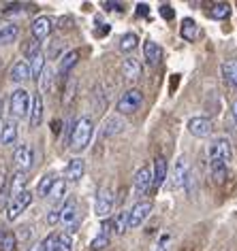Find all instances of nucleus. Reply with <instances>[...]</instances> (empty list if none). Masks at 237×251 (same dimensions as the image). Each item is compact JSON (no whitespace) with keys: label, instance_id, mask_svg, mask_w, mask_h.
<instances>
[{"label":"nucleus","instance_id":"f257e3e1","mask_svg":"<svg viewBox=\"0 0 237 251\" xmlns=\"http://www.w3.org/2000/svg\"><path fill=\"white\" fill-rule=\"evenodd\" d=\"M92 134H94V124H92V119L90 117H79L77 122L73 124L71 136H68L71 149L73 151H84V149L90 145Z\"/></svg>","mask_w":237,"mask_h":251},{"label":"nucleus","instance_id":"f03ea898","mask_svg":"<svg viewBox=\"0 0 237 251\" xmlns=\"http://www.w3.org/2000/svg\"><path fill=\"white\" fill-rule=\"evenodd\" d=\"M207 158L229 164V162L233 160V147H231V141L224 139V136H216V139H211L207 143Z\"/></svg>","mask_w":237,"mask_h":251},{"label":"nucleus","instance_id":"7ed1b4c3","mask_svg":"<svg viewBox=\"0 0 237 251\" xmlns=\"http://www.w3.org/2000/svg\"><path fill=\"white\" fill-rule=\"evenodd\" d=\"M9 111H11V117H13V119L28 117V113H30V94H28V90L17 87V90L11 94Z\"/></svg>","mask_w":237,"mask_h":251},{"label":"nucleus","instance_id":"20e7f679","mask_svg":"<svg viewBox=\"0 0 237 251\" xmlns=\"http://www.w3.org/2000/svg\"><path fill=\"white\" fill-rule=\"evenodd\" d=\"M141 104H143V94L139 90H128L120 96L116 109H118V113H122V115H130V113L139 111Z\"/></svg>","mask_w":237,"mask_h":251},{"label":"nucleus","instance_id":"39448f33","mask_svg":"<svg viewBox=\"0 0 237 251\" xmlns=\"http://www.w3.org/2000/svg\"><path fill=\"white\" fill-rule=\"evenodd\" d=\"M60 224L66 228V234L77 230L79 217H77V202H75V198H68L66 202L60 206Z\"/></svg>","mask_w":237,"mask_h":251},{"label":"nucleus","instance_id":"423d86ee","mask_svg":"<svg viewBox=\"0 0 237 251\" xmlns=\"http://www.w3.org/2000/svg\"><path fill=\"white\" fill-rule=\"evenodd\" d=\"M30 202H32V192L30 190H24L20 196L11 198L9 204H7V219L9 222H15V219L30 206Z\"/></svg>","mask_w":237,"mask_h":251},{"label":"nucleus","instance_id":"0eeeda50","mask_svg":"<svg viewBox=\"0 0 237 251\" xmlns=\"http://www.w3.org/2000/svg\"><path fill=\"white\" fill-rule=\"evenodd\" d=\"M152 209H154L152 200H139V202L128 211V228H139V226L149 217Z\"/></svg>","mask_w":237,"mask_h":251},{"label":"nucleus","instance_id":"6e6552de","mask_svg":"<svg viewBox=\"0 0 237 251\" xmlns=\"http://www.w3.org/2000/svg\"><path fill=\"white\" fill-rule=\"evenodd\" d=\"M13 162H15L17 171L28 173L30 168H32V164H34V151H32V147L26 145V143H22V145H17L15 153H13Z\"/></svg>","mask_w":237,"mask_h":251},{"label":"nucleus","instance_id":"1a4fd4ad","mask_svg":"<svg viewBox=\"0 0 237 251\" xmlns=\"http://www.w3.org/2000/svg\"><path fill=\"white\" fill-rule=\"evenodd\" d=\"M114 204H116V196L109 187H103L101 192L96 194V202H94V213L98 217H107L111 211H114Z\"/></svg>","mask_w":237,"mask_h":251},{"label":"nucleus","instance_id":"9d476101","mask_svg":"<svg viewBox=\"0 0 237 251\" xmlns=\"http://www.w3.org/2000/svg\"><path fill=\"white\" fill-rule=\"evenodd\" d=\"M133 190L137 196H143L152 190V171L148 166H141L139 171L135 173V181H133Z\"/></svg>","mask_w":237,"mask_h":251},{"label":"nucleus","instance_id":"9b49d317","mask_svg":"<svg viewBox=\"0 0 237 251\" xmlns=\"http://www.w3.org/2000/svg\"><path fill=\"white\" fill-rule=\"evenodd\" d=\"M52 28H54V26H52V20H49L47 15L36 17V20L30 24V32H32V39L39 41V43L52 34Z\"/></svg>","mask_w":237,"mask_h":251},{"label":"nucleus","instance_id":"f8f14e48","mask_svg":"<svg viewBox=\"0 0 237 251\" xmlns=\"http://www.w3.org/2000/svg\"><path fill=\"white\" fill-rule=\"evenodd\" d=\"M188 130L197 139H205V136L211 134L214 126H211V119H207V117H192L188 122Z\"/></svg>","mask_w":237,"mask_h":251},{"label":"nucleus","instance_id":"ddd939ff","mask_svg":"<svg viewBox=\"0 0 237 251\" xmlns=\"http://www.w3.org/2000/svg\"><path fill=\"white\" fill-rule=\"evenodd\" d=\"M167 171H169V166H167V160L163 158V155H158V158L154 160V171H152V190L154 192H158L160 187L165 185Z\"/></svg>","mask_w":237,"mask_h":251},{"label":"nucleus","instance_id":"4468645a","mask_svg":"<svg viewBox=\"0 0 237 251\" xmlns=\"http://www.w3.org/2000/svg\"><path fill=\"white\" fill-rule=\"evenodd\" d=\"M43 109H45V104H43V96L41 94H34L32 98H30V128H36V126H41L43 122Z\"/></svg>","mask_w":237,"mask_h":251},{"label":"nucleus","instance_id":"2eb2a0df","mask_svg":"<svg viewBox=\"0 0 237 251\" xmlns=\"http://www.w3.org/2000/svg\"><path fill=\"white\" fill-rule=\"evenodd\" d=\"M9 79L13 81V83H24V81H28L30 79V64L26 60L15 62L9 71Z\"/></svg>","mask_w":237,"mask_h":251},{"label":"nucleus","instance_id":"dca6fc26","mask_svg":"<svg viewBox=\"0 0 237 251\" xmlns=\"http://www.w3.org/2000/svg\"><path fill=\"white\" fill-rule=\"evenodd\" d=\"M15 141H17V122L15 119H7L2 124V128H0V143L7 147V145H13Z\"/></svg>","mask_w":237,"mask_h":251},{"label":"nucleus","instance_id":"f3484780","mask_svg":"<svg viewBox=\"0 0 237 251\" xmlns=\"http://www.w3.org/2000/svg\"><path fill=\"white\" fill-rule=\"evenodd\" d=\"M122 128H124V119L120 115H111V117L105 119V124L101 128V136L103 139H109V136L122 132Z\"/></svg>","mask_w":237,"mask_h":251},{"label":"nucleus","instance_id":"a211bd4d","mask_svg":"<svg viewBox=\"0 0 237 251\" xmlns=\"http://www.w3.org/2000/svg\"><path fill=\"white\" fill-rule=\"evenodd\" d=\"M26 183H28V177H26V173H22V171H17L13 177H9V200L20 196V194L26 190Z\"/></svg>","mask_w":237,"mask_h":251},{"label":"nucleus","instance_id":"6ab92c4d","mask_svg":"<svg viewBox=\"0 0 237 251\" xmlns=\"http://www.w3.org/2000/svg\"><path fill=\"white\" fill-rule=\"evenodd\" d=\"M84 173H86V162L82 158H73L66 166V181L77 183V181L84 177Z\"/></svg>","mask_w":237,"mask_h":251},{"label":"nucleus","instance_id":"aec40b11","mask_svg":"<svg viewBox=\"0 0 237 251\" xmlns=\"http://www.w3.org/2000/svg\"><path fill=\"white\" fill-rule=\"evenodd\" d=\"M143 55H146L148 64L156 66L160 60H163V49H160L158 43H154V41H146V43H143Z\"/></svg>","mask_w":237,"mask_h":251},{"label":"nucleus","instance_id":"412c9836","mask_svg":"<svg viewBox=\"0 0 237 251\" xmlns=\"http://www.w3.org/2000/svg\"><path fill=\"white\" fill-rule=\"evenodd\" d=\"M190 173V166H188V160H186V155H179L176 160V168H173V175H176V187H182L186 183V177H188Z\"/></svg>","mask_w":237,"mask_h":251},{"label":"nucleus","instance_id":"4be33fe9","mask_svg":"<svg viewBox=\"0 0 237 251\" xmlns=\"http://www.w3.org/2000/svg\"><path fill=\"white\" fill-rule=\"evenodd\" d=\"M209 173H211V179H214L216 185H224V183H227L229 171H227V164H224V162L211 160L209 162Z\"/></svg>","mask_w":237,"mask_h":251},{"label":"nucleus","instance_id":"5701e85b","mask_svg":"<svg viewBox=\"0 0 237 251\" xmlns=\"http://www.w3.org/2000/svg\"><path fill=\"white\" fill-rule=\"evenodd\" d=\"M122 73H124V79L126 81H137L141 77V62L135 58H126L122 64Z\"/></svg>","mask_w":237,"mask_h":251},{"label":"nucleus","instance_id":"b1692460","mask_svg":"<svg viewBox=\"0 0 237 251\" xmlns=\"http://www.w3.org/2000/svg\"><path fill=\"white\" fill-rule=\"evenodd\" d=\"M179 34H182L184 41H195L199 36V26L195 20H190V17H186V20H182V26H179Z\"/></svg>","mask_w":237,"mask_h":251},{"label":"nucleus","instance_id":"393cba45","mask_svg":"<svg viewBox=\"0 0 237 251\" xmlns=\"http://www.w3.org/2000/svg\"><path fill=\"white\" fill-rule=\"evenodd\" d=\"M222 79L237 90V60H229L222 64Z\"/></svg>","mask_w":237,"mask_h":251},{"label":"nucleus","instance_id":"a878e982","mask_svg":"<svg viewBox=\"0 0 237 251\" xmlns=\"http://www.w3.org/2000/svg\"><path fill=\"white\" fill-rule=\"evenodd\" d=\"M77 62H79V51H75V49L73 51H66L64 55H62V60H60V75L62 77H66Z\"/></svg>","mask_w":237,"mask_h":251},{"label":"nucleus","instance_id":"bb28decb","mask_svg":"<svg viewBox=\"0 0 237 251\" xmlns=\"http://www.w3.org/2000/svg\"><path fill=\"white\" fill-rule=\"evenodd\" d=\"M17 34H20L17 24H4V26L0 28V45H9V43H13L17 39Z\"/></svg>","mask_w":237,"mask_h":251},{"label":"nucleus","instance_id":"cd10ccee","mask_svg":"<svg viewBox=\"0 0 237 251\" xmlns=\"http://www.w3.org/2000/svg\"><path fill=\"white\" fill-rule=\"evenodd\" d=\"M43 68H45V53L39 51V53H34L32 58H30V77L39 81Z\"/></svg>","mask_w":237,"mask_h":251},{"label":"nucleus","instance_id":"c85d7f7f","mask_svg":"<svg viewBox=\"0 0 237 251\" xmlns=\"http://www.w3.org/2000/svg\"><path fill=\"white\" fill-rule=\"evenodd\" d=\"M64 194H66V181L64 179H56L52 190H49V194H47V198L56 204V202H60V200L64 198Z\"/></svg>","mask_w":237,"mask_h":251},{"label":"nucleus","instance_id":"c756f323","mask_svg":"<svg viewBox=\"0 0 237 251\" xmlns=\"http://www.w3.org/2000/svg\"><path fill=\"white\" fill-rule=\"evenodd\" d=\"M229 13H231V4L229 2H216V4H211V9H209L211 20H227Z\"/></svg>","mask_w":237,"mask_h":251},{"label":"nucleus","instance_id":"7c9ffc66","mask_svg":"<svg viewBox=\"0 0 237 251\" xmlns=\"http://www.w3.org/2000/svg\"><path fill=\"white\" fill-rule=\"evenodd\" d=\"M111 226H114L116 234H124L128 230V211H120L116 215V219H111Z\"/></svg>","mask_w":237,"mask_h":251},{"label":"nucleus","instance_id":"2f4dec72","mask_svg":"<svg viewBox=\"0 0 237 251\" xmlns=\"http://www.w3.org/2000/svg\"><path fill=\"white\" fill-rule=\"evenodd\" d=\"M137 45H139V36H137L135 32L122 34V39H120V49H122L124 53H128V51H133V49H137Z\"/></svg>","mask_w":237,"mask_h":251},{"label":"nucleus","instance_id":"473e14b6","mask_svg":"<svg viewBox=\"0 0 237 251\" xmlns=\"http://www.w3.org/2000/svg\"><path fill=\"white\" fill-rule=\"evenodd\" d=\"M39 87H41V92H52V87H54V71L49 66L43 68V73H41V77H39Z\"/></svg>","mask_w":237,"mask_h":251},{"label":"nucleus","instance_id":"72a5a7b5","mask_svg":"<svg viewBox=\"0 0 237 251\" xmlns=\"http://www.w3.org/2000/svg\"><path fill=\"white\" fill-rule=\"evenodd\" d=\"M17 249V236L15 232H4L0 238V251H15Z\"/></svg>","mask_w":237,"mask_h":251},{"label":"nucleus","instance_id":"f704fd0d","mask_svg":"<svg viewBox=\"0 0 237 251\" xmlns=\"http://www.w3.org/2000/svg\"><path fill=\"white\" fill-rule=\"evenodd\" d=\"M54 181H56L54 175H45V177H41L39 185H36V194H39L41 198H47V194H49V190H52Z\"/></svg>","mask_w":237,"mask_h":251},{"label":"nucleus","instance_id":"c9c22d12","mask_svg":"<svg viewBox=\"0 0 237 251\" xmlns=\"http://www.w3.org/2000/svg\"><path fill=\"white\" fill-rule=\"evenodd\" d=\"M41 245H43V251H58V234H47L45 238L41 241Z\"/></svg>","mask_w":237,"mask_h":251},{"label":"nucleus","instance_id":"e433bc0d","mask_svg":"<svg viewBox=\"0 0 237 251\" xmlns=\"http://www.w3.org/2000/svg\"><path fill=\"white\" fill-rule=\"evenodd\" d=\"M58 251H73V238L71 234H58Z\"/></svg>","mask_w":237,"mask_h":251},{"label":"nucleus","instance_id":"4c0bfd02","mask_svg":"<svg viewBox=\"0 0 237 251\" xmlns=\"http://www.w3.org/2000/svg\"><path fill=\"white\" fill-rule=\"evenodd\" d=\"M41 51V43L39 41H30V43H26V45H24V55H26V58L30 60V58H32V55L34 53H39Z\"/></svg>","mask_w":237,"mask_h":251},{"label":"nucleus","instance_id":"58836bf2","mask_svg":"<svg viewBox=\"0 0 237 251\" xmlns=\"http://www.w3.org/2000/svg\"><path fill=\"white\" fill-rule=\"evenodd\" d=\"M109 245V236H105V234H98V236H94L92 238V243H90V247L94 249V251H101V249H105Z\"/></svg>","mask_w":237,"mask_h":251},{"label":"nucleus","instance_id":"ea45409f","mask_svg":"<svg viewBox=\"0 0 237 251\" xmlns=\"http://www.w3.org/2000/svg\"><path fill=\"white\" fill-rule=\"evenodd\" d=\"M169 249H171V234H169V232H165V234L158 238L154 251H169Z\"/></svg>","mask_w":237,"mask_h":251},{"label":"nucleus","instance_id":"a19ab883","mask_svg":"<svg viewBox=\"0 0 237 251\" xmlns=\"http://www.w3.org/2000/svg\"><path fill=\"white\" fill-rule=\"evenodd\" d=\"M47 224H49V226L60 224V209H54V211L47 213Z\"/></svg>","mask_w":237,"mask_h":251},{"label":"nucleus","instance_id":"79ce46f5","mask_svg":"<svg viewBox=\"0 0 237 251\" xmlns=\"http://www.w3.org/2000/svg\"><path fill=\"white\" fill-rule=\"evenodd\" d=\"M9 187V177H7V168L0 166V192Z\"/></svg>","mask_w":237,"mask_h":251},{"label":"nucleus","instance_id":"37998d69","mask_svg":"<svg viewBox=\"0 0 237 251\" xmlns=\"http://www.w3.org/2000/svg\"><path fill=\"white\" fill-rule=\"evenodd\" d=\"M160 15H163L165 20H173V17H176V11H173L169 4H163V7H160Z\"/></svg>","mask_w":237,"mask_h":251},{"label":"nucleus","instance_id":"c03bdc74","mask_svg":"<svg viewBox=\"0 0 237 251\" xmlns=\"http://www.w3.org/2000/svg\"><path fill=\"white\" fill-rule=\"evenodd\" d=\"M103 7H105V11H124L122 2H103Z\"/></svg>","mask_w":237,"mask_h":251},{"label":"nucleus","instance_id":"a18cd8bd","mask_svg":"<svg viewBox=\"0 0 237 251\" xmlns=\"http://www.w3.org/2000/svg\"><path fill=\"white\" fill-rule=\"evenodd\" d=\"M101 234H105V236H109V232L114 230V226H111V219H107V222H103V226H101Z\"/></svg>","mask_w":237,"mask_h":251},{"label":"nucleus","instance_id":"49530a36","mask_svg":"<svg viewBox=\"0 0 237 251\" xmlns=\"http://www.w3.org/2000/svg\"><path fill=\"white\" fill-rule=\"evenodd\" d=\"M22 228H24V230H20V232L15 234V236H17V241H20V238H24V241H26V238L30 236V230H28L30 226H22Z\"/></svg>","mask_w":237,"mask_h":251},{"label":"nucleus","instance_id":"de8ad7c7","mask_svg":"<svg viewBox=\"0 0 237 251\" xmlns=\"http://www.w3.org/2000/svg\"><path fill=\"white\" fill-rule=\"evenodd\" d=\"M149 13V7H148V4H137V15H143V17H146Z\"/></svg>","mask_w":237,"mask_h":251},{"label":"nucleus","instance_id":"09e8293b","mask_svg":"<svg viewBox=\"0 0 237 251\" xmlns=\"http://www.w3.org/2000/svg\"><path fill=\"white\" fill-rule=\"evenodd\" d=\"M28 251H43V245L41 243H34V245H30Z\"/></svg>","mask_w":237,"mask_h":251},{"label":"nucleus","instance_id":"8fccbe9b","mask_svg":"<svg viewBox=\"0 0 237 251\" xmlns=\"http://www.w3.org/2000/svg\"><path fill=\"white\" fill-rule=\"evenodd\" d=\"M52 130H54L56 134H58V132H60V122H54V124H52Z\"/></svg>","mask_w":237,"mask_h":251},{"label":"nucleus","instance_id":"3c124183","mask_svg":"<svg viewBox=\"0 0 237 251\" xmlns=\"http://www.w3.org/2000/svg\"><path fill=\"white\" fill-rule=\"evenodd\" d=\"M233 117H235V122H237V102H235V106H233Z\"/></svg>","mask_w":237,"mask_h":251},{"label":"nucleus","instance_id":"603ef678","mask_svg":"<svg viewBox=\"0 0 237 251\" xmlns=\"http://www.w3.org/2000/svg\"><path fill=\"white\" fill-rule=\"evenodd\" d=\"M2 234H4V230H2V226H0V238H2Z\"/></svg>","mask_w":237,"mask_h":251},{"label":"nucleus","instance_id":"864d4df0","mask_svg":"<svg viewBox=\"0 0 237 251\" xmlns=\"http://www.w3.org/2000/svg\"><path fill=\"white\" fill-rule=\"evenodd\" d=\"M0 113H2V98H0Z\"/></svg>","mask_w":237,"mask_h":251}]
</instances>
